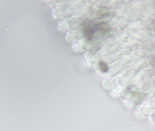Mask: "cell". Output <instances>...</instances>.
I'll return each instance as SVG.
<instances>
[{
  "label": "cell",
  "mask_w": 155,
  "mask_h": 131,
  "mask_svg": "<svg viewBox=\"0 0 155 131\" xmlns=\"http://www.w3.org/2000/svg\"><path fill=\"white\" fill-rule=\"evenodd\" d=\"M99 69L101 71L103 72H106L108 70V67L106 63L104 62H100L98 64Z\"/></svg>",
  "instance_id": "1"
}]
</instances>
